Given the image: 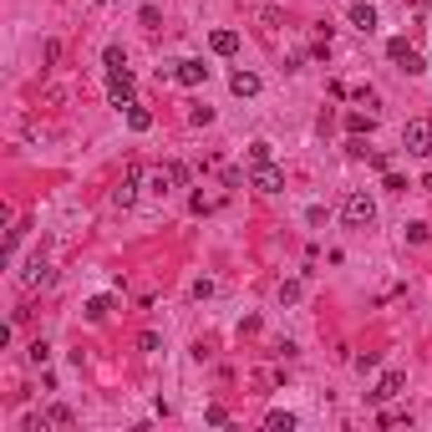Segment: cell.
I'll use <instances>...</instances> for the list:
<instances>
[{
  "mask_svg": "<svg viewBox=\"0 0 432 432\" xmlns=\"http://www.w3.org/2000/svg\"><path fill=\"white\" fill-rule=\"evenodd\" d=\"M341 219H346V229H372V224H377V204H372V193H346Z\"/></svg>",
  "mask_w": 432,
  "mask_h": 432,
  "instance_id": "obj_1",
  "label": "cell"
},
{
  "mask_svg": "<svg viewBox=\"0 0 432 432\" xmlns=\"http://www.w3.org/2000/svg\"><path fill=\"white\" fill-rule=\"evenodd\" d=\"M402 148H407L412 158H427V153H432V122H427V117H412V122L402 127Z\"/></svg>",
  "mask_w": 432,
  "mask_h": 432,
  "instance_id": "obj_2",
  "label": "cell"
},
{
  "mask_svg": "<svg viewBox=\"0 0 432 432\" xmlns=\"http://www.w3.org/2000/svg\"><path fill=\"white\" fill-rule=\"evenodd\" d=\"M138 188H143V163H127V168H122V178H117V188H112V204L127 209V204L138 199Z\"/></svg>",
  "mask_w": 432,
  "mask_h": 432,
  "instance_id": "obj_3",
  "label": "cell"
},
{
  "mask_svg": "<svg viewBox=\"0 0 432 432\" xmlns=\"http://www.w3.org/2000/svg\"><path fill=\"white\" fill-rule=\"evenodd\" d=\"M183 183H188V168H183V163H163V168H153V173H148V188H153V193L183 188Z\"/></svg>",
  "mask_w": 432,
  "mask_h": 432,
  "instance_id": "obj_4",
  "label": "cell"
},
{
  "mask_svg": "<svg viewBox=\"0 0 432 432\" xmlns=\"http://www.w3.org/2000/svg\"><path fill=\"white\" fill-rule=\"evenodd\" d=\"M386 56H392V61H397V67H402L407 77H417V72H427V67H422V56H417V46H407L402 36H397V41H386Z\"/></svg>",
  "mask_w": 432,
  "mask_h": 432,
  "instance_id": "obj_5",
  "label": "cell"
},
{
  "mask_svg": "<svg viewBox=\"0 0 432 432\" xmlns=\"http://www.w3.org/2000/svg\"><path fill=\"white\" fill-rule=\"evenodd\" d=\"M254 173H249V188H259V193H280L285 188V173H280L275 163H249Z\"/></svg>",
  "mask_w": 432,
  "mask_h": 432,
  "instance_id": "obj_6",
  "label": "cell"
},
{
  "mask_svg": "<svg viewBox=\"0 0 432 432\" xmlns=\"http://www.w3.org/2000/svg\"><path fill=\"white\" fill-rule=\"evenodd\" d=\"M133 72H107V97H112L117 107H133Z\"/></svg>",
  "mask_w": 432,
  "mask_h": 432,
  "instance_id": "obj_7",
  "label": "cell"
},
{
  "mask_svg": "<svg viewBox=\"0 0 432 432\" xmlns=\"http://www.w3.org/2000/svg\"><path fill=\"white\" fill-rule=\"evenodd\" d=\"M51 280H56V270H51V265H46L41 254L31 259L26 270H20V285H26V290H41V285H51Z\"/></svg>",
  "mask_w": 432,
  "mask_h": 432,
  "instance_id": "obj_8",
  "label": "cell"
},
{
  "mask_svg": "<svg viewBox=\"0 0 432 432\" xmlns=\"http://www.w3.org/2000/svg\"><path fill=\"white\" fill-rule=\"evenodd\" d=\"M173 81H183V86H204V81H209V67H204V61H173Z\"/></svg>",
  "mask_w": 432,
  "mask_h": 432,
  "instance_id": "obj_9",
  "label": "cell"
},
{
  "mask_svg": "<svg viewBox=\"0 0 432 432\" xmlns=\"http://www.w3.org/2000/svg\"><path fill=\"white\" fill-rule=\"evenodd\" d=\"M402 386H407V377H402V372H386V377L377 381V392H366V397H372V402H392Z\"/></svg>",
  "mask_w": 432,
  "mask_h": 432,
  "instance_id": "obj_10",
  "label": "cell"
},
{
  "mask_svg": "<svg viewBox=\"0 0 432 432\" xmlns=\"http://www.w3.org/2000/svg\"><path fill=\"white\" fill-rule=\"evenodd\" d=\"M229 92H234V97H259V77L240 67V72H234V77H229Z\"/></svg>",
  "mask_w": 432,
  "mask_h": 432,
  "instance_id": "obj_11",
  "label": "cell"
},
{
  "mask_svg": "<svg viewBox=\"0 0 432 432\" xmlns=\"http://www.w3.org/2000/svg\"><path fill=\"white\" fill-rule=\"evenodd\" d=\"M351 26H356V31H377V6H366V0H351Z\"/></svg>",
  "mask_w": 432,
  "mask_h": 432,
  "instance_id": "obj_12",
  "label": "cell"
},
{
  "mask_svg": "<svg viewBox=\"0 0 432 432\" xmlns=\"http://www.w3.org/2000/svg\"><path fill=\"white\" fill-rule=\"evenodd\" d=\"M112 306H117L112 295H92V300H86V320H107V315H112Z\"/></svg>",
  "mask_w": 432,
  "mask_h": 432,
  "instance_id": "obj_13",
  "label": "cell"
},
{
  "mask_svg": "<svg viewBox=\"0 0 432 432\" xmlns=\"http://www.w3.org/2000/svg\"><path fill=\"white\" fill-rule=\"evenodd\" d=\"M209 46L219 51V56H234V51H240V36H234V31H214V36H209Z\"/></svg>",
  "mask_w": 432,
  "mask_h": 432,
  "instance_id": "obj_14",
  "label": "cell"
},
{
  "mask_svg": "<svg viewBox=\"0 0 432 432\" xmlns=\"http://www.w3.org/2000/svg\"><path fill=\"white\" fill-rule=\"evenodd\" d=\"M127 127H133V133H148V127H153V112H148V107H127Z\"/></svg>",
  "mask_w": 432,
  "mask_h": 432,
  "instance_id": "obj_15",
  "label": "cell"
},
{
  "mask_svg": "<svg viewBox=\"0 0 432 432\" xmlns=\"http://www.w3.org/2000/svg\"><path fill=\"white\" fill-rule=\"evenodd\" d=\"M346 127H351L356 138H361V133H372V127H377V112H351V117H346Z\"/></svg>",
  "mask_w": 432,
  "mask_h": 432,
  "instance_id": "obj_16",
  "label": "cell"
},
{
  "mask_svg": "<svg viewBox=\"0 0 432 432\" xmlns=\"http://www.w3.org/2000/svg\"><path fill=\"white\" fill-rule=\"evenodd\" d=\"M102 61H107V72H127V51H122V46H107Z\"/></svg>",
  "mask_w": 432,
  "mask_h": 432,
  "instance_id": "obj_17",
  "label": "cell"
},
{
  "mask_svg": "<svg viewBox=\"0 0 432 432\" xmlns=\"http://www.w3.org/2000/svg\"><path fill=\"white\" fill-rule=\"evenodd\" d=\"M265 427H270V432H295V417H290V412H270Z\"/></svg>",
  "mask_w": 432,
  "mask_h": 432,
  "instance_id": "obj_18",
  "label": "cell"
},
{
  "mask_svg": "<svg viewBox=\"0 0 432 432\" xmlns=\"http://www.w3.org/2000/svg\"><path fill=\"white\" fill-rule=\"evenodd\" d=\"M26 356H31V366H46V361H51V346H46V341H31Z\"/></svg>",
  "mask_w": 432,
  "mask_h": 432,
  "instance_id": "obj_19",
  "label": "cell"
},
{
  "mask_svg": "<svg viewBox=\"0 0 432 432\" xmlns=\"http://www.w3.org/2000/svg\"><path fill=\"white\" fill-rule=\"evenodd\" d=\"M46 427H72V407H51V412H46Z\"/></svg>",
  "mask_w": 432,
  "mask_h": 432,
  "instance_id": "obj_20",
  "label": "cell"
},
{
  "mask_svg": "<svg viewBox=\"0 0 432 432\" xmlns=\"http://www.w3.org/2000/svg\"><path fill=\"white\" fill-rule=\"evenodd\" d=\"M188 122H193V127H209V122H214V107H193Z\"/></svg>",
  "mask_w": 432,
  "mask_h": 432,
  "instance_id": "obj_21",
  "label": "cell"
},
{
  "mask_svg": "<svg viewBox=\"0 0 432 432\" xmlns=\"http://www.w3.org/2000/svg\"><path fill=\"white\" fill-rule=\"evenodd\" d=\"M249 163H270V143H249Z\"/></svg>",
  "mask_w": 432,
  "mask_h": 432,
  "instance_id": "obj_22",
  "label": "cell"
},
{
  "mask_svg": "<svg viewBox=\"0 0 432 432\" xmlns=\"http://www.w3.org/2000/svg\"><path fill=\"white\" fill-rule=\"evenodd\" d=\"M407 240H412V244H427V224H407Z\"/></svg>",
  "mask_w": 432,
  "mask_h": 432,
  "instance_id": "obj_23",
  "label": "cell"
},
{
  "mask_svg": "<svg viewBox=\"0 0 432 432\" xmlns=\"http://www.w3.org/2000/svg\"><path fill=\"white\" fill-rule=\"evenodd\" d=\"M422 188H427V193H432V173H427V178H422Z\"/></svg>",
  "mask_w": 432,
  "mask_h": 432,
  "instance_id": "obj_24",
  "label": "cell"
},
{
  "mask_svg": "<svg viewBox=\"0 0 432 432\" xmlns=\"http://www.w3.org/2000/svg\"><path fill=\"white\" fill-rule=\"evenodd\" d=\"M86 6H97V0H86Z\"/></svg>",
  "mask_w": 432,
  "mask_h": 432,
  "instance_id": "obj_25",
  "label": "cell"
}]
</instances>
